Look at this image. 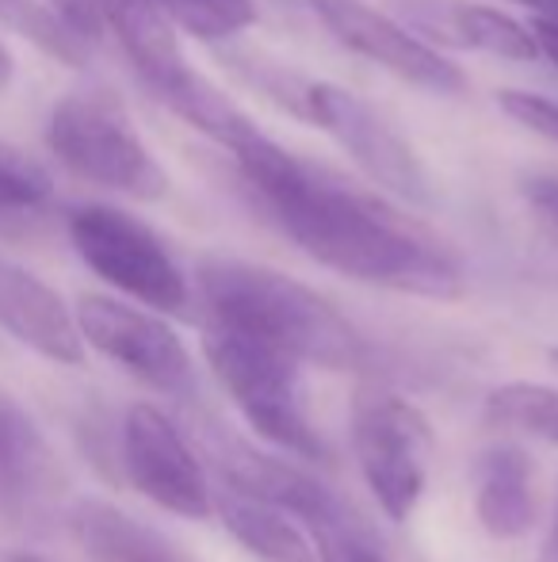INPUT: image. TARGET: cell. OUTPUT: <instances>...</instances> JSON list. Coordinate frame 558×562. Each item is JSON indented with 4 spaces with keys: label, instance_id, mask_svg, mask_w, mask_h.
Wrapping results in <instances>:
<instances>
[{
    "label": "cell",
    "instance_id": "1",
    "mask_svg": "<svg viewBox=\"0 0 558 562\" xmlns=\"http://www.w3.org/2000/svg\"><path fill=\"white\" fill-rule=\"evenodd\" d=\"M234 161L272 223L329 272L418 299L463 291V272L444 241L379 195L303 161L269 134L234 149Z\"/></svg>",
    "mask_w": 558,
    "mask_h": 562
},
{
    "label": "cell",
    "instance_id": "2",
    "mask_svg": "<svg viewBox=\"0 0 558 562\" xmlns=\"http://www.w3.org/2000/svg\"><path fill=\"white\" fill-rule=\"evenodd\" d=\"M195 288L215 322L283 348L298 363L349 371L364 363V337L329 299L303 280L249 260L210 257L200 265Z\"/></svg>",
    "mask_w": 558,
    "mask_h": 562
},
{
    "label": "cell",
    "instance_id": "3",
    "mask_svg": "<svg viewBox=\"0 0 558 562\" xmlns=\"http://www.w3.org/2000/svg\"><path fill=\"white\" fill-rule=\"evenodd\" d=\"M203 356L257 437L291 456L326 459V445L306 414L303 363L295 356L215 318L203 326Z\"/></svg>",
    "mask_w": 558,
    "mask_h": 562
},
{
    "label": "cell",
    "instance_id": "4",
    "mask_svg": "<svg viewBox=\"0 0 558 562\" xmlns=\"http://www.w3.org/2000/svg\"><path fill=\"white\" fill-rule=\"evenodd\" d=\"M46 146L84 184L146 203L169 195V172L107 89L66 92L46 119Z\"/></svg>",
    "mask_w": 558,
    "mask_h": 562
},
{
    "label": "cell",
    "instance_id": "5",
    "mask_svg": "<svg viewBox=\"0 0 558 562\" xmlns=\"http://www.w3.org/2000/svg\"><path fill=\"white\" fill-rule=\"evenodd\" d=\"M69 241L77 257L127 299L149 306L157 314H184L192 303L184 268L169 252V245L157 237L130 211L112 203H81L66 218Z\"/></svg>",
    "mask_w": 558,
    "mask_h": 562
},
{
    "label": "cell",
    "instance_id": "6",
    "mask_svg": "<svg viewBox=\"0 0 558 562\" xmlns=\"http://www.w3.org/2000/svg\"><path fill=\"white\" fill-rule=\"evenodd\" d=\"M432 429L413 402L390 391H364L352 409V456L367 490L390 520H410L432 467Z\"/></svg>",
    "mask_w": 558,
    "mask_h": 562
},
{
    "label": "cell",
    "instance_id": "7",
    "mask_svg": "<svg viewBox=\"0 0 558 562\" xmlns=\"http://www.w3.org/2000/svg\"><path fill=\"white\" fill-rule=\"evenodd\" d=\"M306 123L321 126L341 146V154L387 195L410 203V207H432L436 203V192H432V180L424 172L418 149L360 92L333 81H310L306 85Z\"/></svg>",
    "mask_w": 558,
    "mask_h": 562
},
{
    "label": "cell",
    "instance_id": "8",
    "mask_svg": "<svg viewBox=\"0 0 558 562\" xmlns=\"http://www.w3.org/2000/svg\"><path fill=\"white\" fill-rule=\"evenodd\" d=\"M73 314L84 345L119 363L138 383L161 394H187L195 386L192 352L157 311L112 295H81Z\"/></svg>",
    "mask_w": 558,
    "mask_h": 562
},
{
    "label": "cell",
    "instance_id": "9",
    "mask_svg": "<svg viewBox=\"0 0 558 562\" xmlns=\"http://www.w3.org/2000/svg\"><path fill=\"white\" fill-rule=\"evenodd\" d=\"M119 456L130 486L157 509L184 520H203L215 509V490H210L192 445L149 402H135L123 417Z\"/></svg>",
    "mask_w": 558,
    "mask_h": 562
},
{
    "label": "cell",
    "instance_id": "10",
    "mask_svg": "<svg viewBox=\"0 0 558 562\" xmlns=\"http://www.w3.org/2000/svg\"><path fill=\"white\" fill-rule=\"evenodd\" d=\"M310 8L333 31V38L344 50L375 61L390 77H398V81L424 92H436V97L467 92V74L452 58L432 50L429 43H421L418 35H410L402 23L383 15L367 0H310Z\"/></svg>",
    "mask_w": 558,
    "mask_h": 562
},
{
    "label": "cell",
    "instance_id": "11",
    "mask_svg": "<svg viewBox=\"0 0 558 562\" xmlns=\"http://www.w3.org/2000/svg\"><path fill=\"white\" fill-rule=\"evenodd\" d=\"M66 474L27 406L0 386V520L35 525L58 505Z\"/></svg>",
    "mask_w": 558,
    "mask_h": 562
},
{
    "label": "cell",
    "instance_id": "12",
    "mask_svg": "<svg viewBox=\"0 0 558 562\" xmlns=\"http://www.w3.org/2000/svg\"><path fill=\"white\" fill-rule=\"evenodd\" d=\"M0 329L12 334L20 345L35 348L43 360H84L77 314L66 306V299L46 280H38L35 272H27V268L8 257H0Z\"/></svg>",
    "mask_w": 558,
    "mask_h": 562
},
{
    "label": "cell",
    "instance_id": "13",
    "mask_svg": "<svg viewBox=\"0 0 558 562\" xmlns=\"http://www.w3.org/2000/svg\"><path fill=\"white\" fill-rule=\"evenodd\" d=\"M218 467H223L226 486H238L246 494H257L264 502L280 505L283 513L298 520L306 532H321V528L349 525L352 509L326 486V482L310 479L306 471L291 467L287 459L264 456L253 448H226L218 451Z\"/></svg>",
    "mask_w": 558,
    "mask_h": 562
},
{
    "label": "cell",
    "instance_id": "14",
    "mask_svg": "<svg viewBox=\"0 0 558 562\" xmlns=\"http://www.w3.org/2000/svg\"><path fill=\"white\" fill-rule=\"evenodd\" d=\"M475 517L493 540H521L536 520L532 459L516 445H493L475 467Z\"/></svg>",
    "mask_w": 558,
    "mask_h": 562
},
{
    "label": "cell",
    "instance_id": "15",
    "mask_svg": "<svg viewBox=\"0 0 558 562\" xmlns=\"http://www.w3.org/2000/svg\"><path fill=\"white\" fill-rule=\"evenodd\" d=\"M69 532L89 562H195L146 520L96 497H84L69 509Z\"/></svg>",
    "mask_w": 558,
    "mask_h": 562
},
{
    "label": "cell",
    "instance_id": "16",
    "mask_svg": "<svg viewBox=\"0 0 558 562\" xmlns=\"http://www.w3.org/2000/svg\"><path fill=\"white\" fill-rule=\"evenodd\" d=\"M215 509L249 555L264 562H318L310 532L280 505L223 482V494H215Z\"/></svg>",
    "mask_w": 558,
    "mask_h": 562
},
{
    "label": "cell",
    "instance_id": "17",
    "mask_svg": "<svg viewBox=\"0 0 558 562\" xmlns=\"http://www.w3.org/2000/svg\"><path fill=\"white\" fill-rule=\"evenodd\" d=\"M153 97L161 100L176 119H184L192 131H200L203 138L230 149V154L238 146H246L253 134H261L253 119L241 112V108L234 104L210 77H203L195 66H187L184 74H176L164 89H157Z\"/></svg>",
    "mask_w": 558,
    "mask_h": 562
},
{
    "label": "cell",
    "instance_id": "18",
    "mask_svg": "<svg viewBox=\"0 0 558 562\" xmlns=\"http://www.w3.org/2000/svg\"><path fill=\"white\" fill-rule=\"evenodd\" d=\"M452 23H455V35H463V43L490 54V58L501 61L544 58L536 43V31L493 4H459L452 12Z\"/></svg>",
    "mask_w": 558,
    "mask_h": 562
},
{
    "label": "cell",
    "instance_id": "19",
    "mask_svg": "<svg viewBox=\"0 0 558 562\" xmlns=\"http://www.w3.org/2000/svg\"><path fill=\"white\" fill-rule=\"evenodd\" d=\"M486 417L498 429H513L558 448V391L544 383H501L486 394Z\"/></svg>",
    "mask_w": 558,
    "mask_h": 562
},
{
    "label": "cell",
    "instance_id": "20",
    "mask_svg": "<svg viewBox=\"0 0 558 562\" xmlns=\"http://www.w3.org/2000/svg\"><path fill=\"white\" fill-rule=\"evenodd\" d=\"M176 31L200 43H226L257 23L253 0H157Z\"/></svg>",
    "mask_w": 558,
    "mask_h": 562
},
{
    "label": "cell",
    "instance_id": "21",
    "mask_svg": "<svg viewBox=\"0 0 558 562\" xmlns=\"http://www.w3.org/2000/svg\"><path fill=\"white\" fill-rule=\"evenodd\" d=\"M50 172L27 154L0 146V215H27L50 200Z\"/></svg>",
    "mask_w": 558,
    "mask_h": 562
},
{
    "label": "cell",
    "instance_id": "22",
    "mask_svg": "<svg viewBox=\"0 0 558 562\" xmlns=\"http://www.w3.org/2000/svg\"><path fill=\"white\" fill-rule=\"evenodd\" d=\"M498 108L513 119V123H521L524 131L539 134V138H547V142H558V100L544 97V92H528V89H501Z\"/></svg>",
    "mask_w": 558,
    "mask_h": 562
},
{
    "label": "cell",
    "instance_id": "23",
    "mask_svg": "<svg viewBox=\"0 0 558 562\" xmlns=\"http://www.w3.org/2000/svg\"><path fill=\"white\" fill-rule=\"evenodd\" d=\"M310 540H314V551H318V562H387L379 551H375V543L367 540L360 520L321 528V532H314Z\"/></svg>",
    "mask_w": 558,
    "mask_h": 562
},
{
    "label": "cell",
    "instance_id": "24",
    "mask_svg": "<svg viewBox=\"0 0 558 562\" xmlns=\"http://www.w3.org/2000/svg\"><path fill=\"white\" fill-rule=\"evenodd\" d=\"M521 195L532 223L558 249V177H551V172H532V177L521 180Z\"/></svg>",
    "mask_w": 558,
    "mask_h": 562
},
{
    "label": "cell",
    "instance_id": "25",
    "mask_svg": "<svg viewBox=\"0 0 558 562\" xmlns=\"http://www.w3.org/2000/svg\"><path fill=\"white\" fill-rule=\"evenodd\" d=\"M532 31H536V43H539V54H544L547 61L558 69V20H551V15H539L532 20Z\"/></svg>",
    "mask_w": 558,
    "mask_h": 562
},
{
    "label": "cell",
    "instance_id": "26",
    "mask_svg": "<svg viewBox=\"0 0 558 562\" xmlns=\"http://www.w3.org/2000/svg\"><path fill=\"white\" fill-rule=\"evenodd\" d=\"M539 562H558V494H555L551 528H547V540H544V551H539Z\"/></svg>",
    "mask_w": 558,
    "mask_h": 562
},
{
    "label": "cell",
    "instance_id": "27",
    "mask_svg": "<svg viewBox=\"0 0 558 562\" xmlns=\"http://www.w3.org/2000/svg\"><path fill=\"white\" fill-rule=\"evenodd\" d=\"M532 8H536L539 15H551V20H558V0H536Z\"/></svg>",
    "mask_w": 558,
    "mask_h": 562
},
{
    "label": "cell",
    "instance_id": "28",
    "mask_svg": "<svg viewBox=\"0 0 558 562\" xmlns=\"http://www.w3.org/2000/svg\"><path fill=\"white\" fill-rule=\"evenodd\" d=\"M23 551H0V562H20Z\"/></svg>",
    "mask_w": 558,
    "mask_h": 562
},
{
    "label": "cell",
    "instance_id": "29",
    "mask_svg": "<svg viewBox=\"0 0 558 562\" xmlns=\"http://www.w3.org/2000/svg\"><path fill=\"white\" fill-rule=\"evenodd\" d=\"M547 360H551V368L558 371V348H551V352H547Z\"/></svg>",
    "mask_w": 558,
    "mask_h": 562
},
{
    "label": "cell",
    "instance_id": "30",
    "mask_svg": "<svg viewBox=\"0 0 558 562\" xmlns=\"http://www.w3.org/2000/svg\"><path fill=\"white\" fill-rule=\"evenodd\" d=\"M509 4H528V8H532V4H536V0H509Z\"/></svg>",
    "mask_w": 558,
    "mask_h": 562
}]
</instances>
